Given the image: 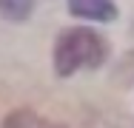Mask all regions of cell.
I'll return each mask as SVG.
<instances>
[{
    "label": "cell",
    "mask_w": 134,
    "mask_h": 128,
    "mask_svg": "<svg viewBox=\"0 0 134 128\" xmlns=\"http://www.w3.org/2000/svg\"><path fill=\"white\" fill-rule=\"evenodd\" d=\"M106 54L108 46L94 28H66L54 43V71L60 77H69L77 68H97L106 60Z\"/></svg>",
    "instance_id": "cell-1"
},
{
    "label": "cell",
    "mask_w": 134,
    "mask_h": 128,
    "mask_svg": "<svg viewBox=\"0 0 134 128\" xmlns=\"http://www.w3.org/2000/svg\"><path fill=\"white\" fill-rule=\"evenodd\" d=\"M69 11L74 17H86L94 23H108L117 17L114 0H69Z\"/></svg>",
    "instance_id": "cell-2"
},
{
    "label": "cell",
    "mask_w": 134,
    "mask_h": 128,
    "mask_svg": "<svg viewBox=\"0 0 134 128\" xmlns=\"http://www.w3.org/2000/svg\"><path fill=\"white\" fill-rule=\"evenodd\" d=\"M0 128H66V125H60V123H52V120L40 117V114L31 111V108H17V111H12V114L3 117Z\"/></svg>",
    "instance_id": "cell-3"
},
{
    "label": "cell",
    "mask_w": 134,
    "mask_h": 128,
    "mask_svg": "<svg viewBox=\"0 0 134 128\" xmlns=\"http://www.w3.org/2000/svg\"><path fill=\"white\" fill-rule=\"evenodd\" d=\"M34 9V0H0V14L6 20H26Z\"/></svg>",
    "instance_id": "cell-4"
}]
</instances>
